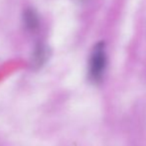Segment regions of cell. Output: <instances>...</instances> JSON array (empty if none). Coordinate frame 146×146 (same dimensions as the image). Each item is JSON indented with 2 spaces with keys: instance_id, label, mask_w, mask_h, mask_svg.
I'll use <instances>...</instances> for the list:
<instances>
[{
  "instance_id": "obj_3",
  "label": "cell",
  "mask_w": 146,
  "mask_h": 146,
  "mask_svg": "<svg viewBox=\"0 0 146 146\" xmlns=\"http://www.w3.org/2000/svg\"><path fill=\"white\" fill-rule=\"evenodd\" d=\"M48 58V50L47 47L43 44H39L38 46L35 48L34 54L32 57V64L34 67L40 68L45 64Z\"/></svg>"
},
{
  "instance_id": "obj_2",
  "label": "cell",
  "mask_w": 146,
  "mask_h": 146,
  "mask_svg": "<svg viewBox=\"0 0 146 146\" xmlns=\"http://www.w3.org/2000/svg\"><path fill=\"white\" fill-rule=\"evenodd\" d=\"M23 21L26 28L30 31H35L39 27V16L34 8H27L24 11Z\"/></svg>"
},
{
  "instance_id": "obj_1",
  "label": "cell",
  "mask_w": 146,
  "mask_h": 146,
  "mask_svg": "<svg viewBox=\"0 0 146 146\" xmlns=\"http://www.w3.org/2000/svg\"><path fill=\"white\" fill-rule=\"evenodd\" d=\"M106 67V54L104 44L100 42L94 46L90 59V76L92 81L98 82L104 76Z\"/></svg>"
}]
</instances>
